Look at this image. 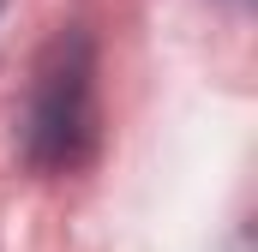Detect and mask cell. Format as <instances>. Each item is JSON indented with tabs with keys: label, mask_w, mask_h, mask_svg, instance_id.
I'll return each instance as SVG.
<instances>
[{
	"label": "cell",
	"mask_w": 258,
	"mask_h": 252,
	"mask_svg": "<svg viewBox=\"0 0 258 252\" xmlns=\"http://www.w3.org/2000/svg\"><path fill=\"white\" fill-rule=\"evenodd\" d=\"M24 162L42 174H78L96 156V48L78 24L36 54L30 90H24Z\"/></svg>",
	"instance_id": "obj_1"
},
{
	"label": "cell",
	"mask_w": 258,
	"mask_h": 252,
	"mask_svg": "<svg viewBox=\"0 0 258 252\" xmlns=\"http://www.w3.org/2000/svg\"><path fill=\"white\" fill-rule=\"evenodd\" d=\"M228 6H240V12H246V6H252V0H228Z\"/></svg>",
	"instance_id": "obj_2"
},
{
	"label": "cell",
	"mask_w": 258,
	"mask_h": 252,
	"mask_svg": "<svg viewBox=\"0 0 258 252\" xmlns=\"http://www.w3.org/2000/svg\"><path fill=\"white\" fill-rule=\"evenodd\" d=\"M0 12H6V0H0Z\"/></svg>",
	"instance_id": "obj_3"
}]
</instances>
